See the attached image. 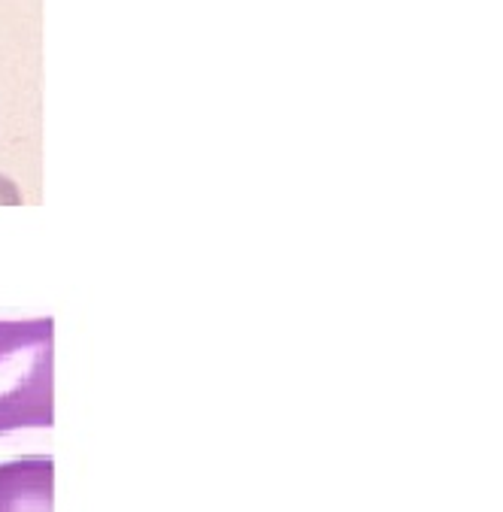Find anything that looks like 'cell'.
Here are the masks:
<instances>
[{"mask_svg":"<svg viewBox=\"0 0 503 512\" xmlns=\"http://www.w3.org/2000/svg\"><path fill=\"white\" fill-rule=\"evenodd\" d=\"M55 461L49 455L0 464V512H52Z\"/></svg>","mask_w":503,"mask_h":512,"instance_id":"2","label":"cell"},{"mask_svg":"<svg viewBox=\"0 0 503 512\" xmlns=\"http://www.w3.org/2000/svg\"><path fill=\"white\" fill-rule=\"evenodd\" d=\"M55 322H0V434L55 422Z\"/></svg>","mask_w":503,"mask_h":512,"instance_id":"1","label":"cell"}]
</instances>
